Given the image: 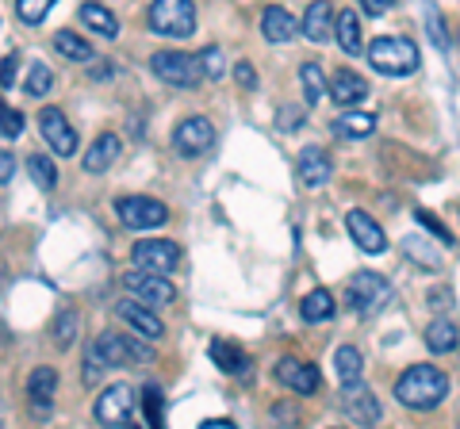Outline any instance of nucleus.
<instances>
[{"mask_svg":"<svg viewBox=\"0 0 460 429\" xmlns=\"http://www.w3.org/2000/svg\"><path fill=\"white\" fill-rule=\"evenodd\" d=\"M334 35H338V47L349 54V58H357L361 54V47H365V35H361V16H357L353 8H345L341 16H338V23H334Z\"/></svg>","mask_w":460,"mask_h":429,"instance_id":"4be33fe9","label":"nucleus"},{"mask_svg":"<svg viewBox=\"0 0 460 429\" xmlns=\"http://www.w3.org/2000/svg\"><path fill=\"white\" fill-rule=\"evenodd\" d=\"M330 31H334V8H330V0H314L304 16V35L311 42H326Z\"/></svg>","mask_w":460,"mask_h":429,"instance_id":"5701e85b","label":"nucleus"},{"mask_svg":"<svg viewBox=\"0 0 460 429\" xmlns=\"http://www.w3.org/2000/svg\"><path fill=\"white\" fill-rule=\"evenodd\" d=\"M39 131H42L47 146L58 157H74L77 153V131H74V123L66 119L62 108H42L39 111Z\"/></svg>","mask_w":460,"mask_h":429,"instance_id":"1a4fd4ad","label":"nucleus"},{"mask_svg":"<svg viewBox=\"0 0 460 429\" xmlns=\"http://www.w3.org/2000/svg\"><path fill=\"white\" fill-rule=\"evenodd\" d=\"M74 334H77V311H66V314H58V322H54V341L58 346H69L74 341Z\"/></svg>","mask_w":460,"mask_h":429,"instance_id":"e433bc0d","label":"nucleus"},{"mask_svg":"<svg viewBox=\"0 0 460 429\" xmlns=\"http://www.w3.org/2000/svg\"><path fill=\"white\" fill-rule=\"evenodd\" d=\"M16 74H20V54H8V58L0 62V89H12Z\"/></svg>","mask_w":460,"mask_h":429,"instance_id":"a19ab883","label":"nucleus"},{"mask_svg":"<svg viewBox=\"0 0 460 429\" xmlns=\"http://www.w3.org/2000/svg\"><path fill=\"white\" fill-rule=\"evenodd\" d=\"M0 131H4L8 138H20L23 135V116L16 108H8L4 100H0Z\"/></svg>","mask_w":460,"mask_h":429,"instance_id":"4c0bfd02","label":"nucleus"},{"mask_svg":"<svg viewBox=\"0 0 460 429\" xmlns=\"http://www.w3.org/2000/svg\"><path fill=\"white\" fill-rule=\"evenodd\" d=\"M150 66H154L157 81H165L169 89H196V84L204 81L199 58H192V54H184V50H157Z\"/></svg>","mask_w":460,"mask_h":429,"instance_id":"20e7f679","label":"nucleus"},{"mask_svg":"<svg viewBox=\"0 0 460 429\" xmlns=\"http://www.w3.org/2000/svg\"><path fill=\"white\" fill-rule=\"evenodd\" d=\"M196 58H199V69H204L208 81H219L226 74V62H223V50L219 47H208L204 54H196Z\"/></svg>","mask_w":460,"mask_h":429,"instance_id":"c9c22d12","label":"nucleus"},{"mask_svg":"<svg viewBox=\"0 0 460 429\" xmlns=\"http://www.w3.org/2000/svg\"><path fill=\"white\" fill-rule=\"evenodd\" d=\"M414 214H419V223H422V226H429V231L438 234V241H441L445 250H453V246H456V241H453V234L445 231V226H441V223H438V219H434V214H429V211H414Z\"/></svg>","mask_w":460,"mask_h":429,"instance_id":"ea45409f","label":"nucleus"},{"mask_svg":"<svg viewBox=\"0 0 460 429\" xmlns=\"http://www.w3.org/2000/svg\"><path fill=\"white\" fill-rule=\"evenodd\" d=\"M368 66L384 77H407L419 69V47L411 39H399V35H384L368 47Z\"/></svg>","mask_w":460,"mask_h":429,"instance_id":"f03ea898","label":"nucleus"},{"mask_svg":"<svg viewBox=\"0 0 460 429\" xmlns=\"http://www.w3.org/2000/svg\"><path fill=\"white\" fill-rule=\"evenodd\" d=\"M426 346H429V353H453L460 346V330L449 319H434L426 326Z\"/></svg>","mask_w":460,"mask_h":429,"instance_id":"cd10ccee","label":"nucleus"},{"mask_svg":"<svg viewBox=\"0 0 460 429\" xmlns=\"http://www.w3.org/2000/svg\"><path fill=\"white\" fill-rule=\"evenodd\" d=\"M345 231H349V238L357 241V250H365V253H384L387 250V238L380 231V223L372 219V214H365V211L345 214Z\"/></svg>","mask_w":460,"mask_h":429,"instance_id":"2eb2a0df","label":"nucleus"},{"mask_svg":"<svg viewBox=\"0 0 460 429\" xmlns=\"http://www.w3.org/2000/svg\"><path fill=\"white\" fill-rule=\"evenodd\" d=\"M142 407H146V422L150 425H162V391H157L154 383L142 391Z\"/></svg>","mask_w":460,"mask_h":429,"instance_id":"58836bf2","label":"nucleus"},{"mask_svg":"<svg viewBox=\"0 0 460 429\" xmlns=\"http://www.w3.org/2000/svg\"><path fill=\"white\" fill-rule=\"evenodd\" d=\"M277 380L284 383L288 391H296V395H314L323 388L319 368L307 364V361H299V356H280V361H277Z\"/></svg>","mask_w":460,"mask_h":429,"instance_id":"4468645a","label":"nucleus"},{"mask_svg":"<svg viewBox=\"0 0 460 429\" xmlns=\"http://www.w3.org/2000/svg\"><path fill=\"white\" fill-rule=\"evenodd\" d=\"M299 84H304V100H307V104H319L323 89H326L323 66L319 62H304V66H299Z\"/></svg>","mask_w":460,"mask_h":429,"instance_id":"7c9ffc66","label":"nucleus"},{"mask_svg":"<svg viewBox=\"0 0 460 429\" xmlns=\"http://www.w3.org/2000/svg\"><path fill=\"white\" fill-rule=\"evenodd\" d=\"M230 425H234L230 418H208V422H204V429H230Z\"/></svg>","mask_w":460,"mask_h":429,"instance_id":"49530a36","label":"nucleus"},{"mask_svg":"<svg viewBox=\"0 0 460 429\" xmlns=\"http://www.w3.org/2000/svg\"><path fill=\"white\" fill-rule=\"evenodd\" d=\"M115 214L127 231H154V226L169 223V207L154 196H123L115 199Z\"/></svg>","mask_w":460,"mask_h":429,"instance_id":"423d86ee","label":"nucleus"},{"mask_svg":"<svg viewBox=\"0 0 460 429\" xmlns=\"http://www.w3.org/2000/svg\"><path fill=\"white\" fill-rule=\"evenodd\" d=\"M234 77H238L242 89H257V74H253L250 62H238V66H234Z\"/></svg>","mask_w":460,"mask_h":429,"instance_id":"79ce46f5","label":"nucleus"},{"mask_svg":"<svg viewBox=\"0 0 460 429\" xmlns=\"http://www.w3.org/2000/svg\"><path fill=\"white\" fill-rule=\"evenodd\" d=\"M123 288L138 295L146 307H169L177 299V288L162 276V273H146V268L135 265V273H123Z\"/></svg>","mask_w":460,"mask_h":429,"instance_id":"6e6552de","label":"nucleus"},{"mask_svg":"<svg viewBox=\"0 0 460 429\" xmlns=\"http://www.w3.org/2000/svg\"><path fill=\"white\" fill-rule=\"evenodd\" d=\"M456 42H460V27H456Z\"/></svg>","mask_w":460,"mask_h":429,"instance_id":"09e8293b","label":"nucleus"},{"mask_svg":"<svg viewBox=\"0 0 460 429\" xmlns=\"http://www.w3.org/2000/svg\"><path fill=\"white\" fill-rule=\"evenodd\" d=\"M449 395V376L434 364H414L395 380V398L407 410H434Z\"/></svg>","mask_w":460,"mask_h":429,"instance_id":"f257e3e1","label":"nucleus"},{"mask_svg":"<svg viewBox=\"0 0 460 429\" xmlns=\"http://www.w3.org/2000/svg\"><path fill=\"white\" fill-rule=\"evenodd\" d=\"M392 4H395V0H361V8L368 12V16H384Z\"/></svg>","mask_w":460,"mask_h":429,"instance_id":"c03bdc74","label":"nucleus"},{"mask_svg":"<svg viewBox=\"0 0 460 429\" xmlns=\"http://www.w3.org/2000/svg\"><path fill=\"white\" fill-rule=\"evenodd\" d=\"M426 31H429V39H434V47H438V50L449 47V31H445V20H441V12H438L434 0L426 4Z\"/></svg>","mask_w":460,"mask_h":429,"instance_id":"f704fd0d","label":"nucleus"},{"mask_svg":"<svg viewBox=\"0 0 460 429\" xmlns=\"http://www.w3.org/2000/svg\"><path fill=\"white\" fill-rule=\"evenodd\" d=\"M12 173H16V157H12L8 150H0V184H8Z\"/></svg>","mask_w":460,"mask_h":429,"instance_id":"37998d69","label":"nucleus"},{"mask_svg":"<svg viewBox=\"0 0 460 429\" xmlns=\"http://www.w3.org/2000/svg\"><path fill=\"white\" fill-rule=\"evenodd\" d=\"M54 50L62 54V58H69V62H81V66L96 58L93 42H89V39H81L77 31H58V35H54Z\"/></svg>","mask_w":460,"mask_h":429,"instance_id":"b1692460","label":"nucleus"},{"mask_svg":"<svg viewBox=\"0 0 460 429\" xmlns=\"http://www.w3.org/2000/svg\"><path fill=\"white\" fill-rule=\"evenodd\" d=\"M119 150H123L119 135H100L93 142V150L84 153V173H108V169L119 162Z\"/></svg>","mask_w":460,"mask_h":429,"instance_id":"6ab92c4d","label":"nucleus"},{"mask_svg":"<svg viewBox=\"0 0 460 429\" xmlns=\"http://www.w3.org/2000/svg\"><path fill=\"white\" fill-rule=\"evenodd\" d=\"M27 173H31V180L39 184V188H47V192L58 188V169H54L50 157H42V153L27 157Z\"/></svg>","mask_w":460,"mask_h":429,"instance_id":"2f4dec72","label":"nucleus"},{"mask_svg":"<svg viewBox=\"0 0 460 429\" xmlns=\"http://www.w3.org/2000/svg\"><path fill=\"white\" fill-rule=\"evenodd\" d=\"M93 353L100 356L104 368H127V364H150L154 361V349H146L138 337H127V334H100Z\"/></svg>","mask_w":460,"mask_h":429,"instance_id":"39448f33","label":"nucleus"},{"mask_svg":"<svg viewBox=\"0 0 460 429\" xmlns=\"http://www.w3.org/2000/svg\"><path fill=\"white\" fill-rule=\"evenodd\" d=\"M81 23L89 27V31L104 35V39H115V35H119V20H115L104 4H93V0H89V4H81Z\"/></svg>","mask_w":460,"mask_h":429,"instance_id":"bb28decb","label":"nucleus"},{"mask_svg":"<svg viewBox=\"0 0 460 429\" xmlns=\"http://www.w3.org/2000/svg\"><path fill=\"white\" fill-rule=\"evenodd\" d=\"M296 16L288 8H280V4H269L265 12H261V35L269 39V42H288L296 35Z\"/></svg>","mask_w":460,"mask_h":429,"instance_id":"412c9836","label":"nucleus"},{"mask_svg":"<svg viewBox=\"0 0 460 429\" xmlns=\"http://www.w3.org/2000/svg\"><path fill=\"white\" fill-rule=\"evenodd\" d=\"M341 414L353 425H376L380 422V403L361 380H353V383H345V391H341Z\"/></svg>","mask_w":460,"mask_h":429,"instance_id":"ddd939ff","label":"nucleus"},{"mask_svg":"<svg viewBox=\"0 0 460 429\" xmlns=\"http://www.w3.org/2000/svg\"><path fill=\"white\" fill-rule=\"evenodd\" d=\"M150 31L189 39L196 31V4L192 0H150Z\"/></svg>","mask_w":460,"mask_h":429,"instance_id":"7ed1b4c3","label":"nucleus"},{"mask_svg":"<svg viewBox=\"0 0 460 429\" xmlns=\"http://www.w3.org/2000/svg\"><path fill=\"white\" fill-rule=\"evenodd\" d=\"M334 368H338V380H341V383L361 380V372H365V356H361V349L341 346V349L334 353Z\"/></svg>","mask_w":460,"mask_h":429,"instance_id":"c756f323","label":"nucleus"},{"mask_svg":"<svg viewBox=\"0 0 460 429\" xmlns=\"http://www.w3.org/2000/svg\"><path fill=\"white\" fill-rule=\"evenodd\" d=\"M365 96H368V81L361 74H353V69H338L334 81H330V100L341 104V108L361 104Z\"/></svg>","mask_w":460,"mask_h":429,"instance_id":"a211bd4d","label":"nucleus"},{"mask_svg":"<svg viewBox=\"0 0 460 429\" xmlns=\"http://www.w3.org/2000/svg\"><path fill=\"white\" fill-rule=\"evenodd\" d=\"M280 127H284V131H296V127H299V111H292V116H288V111H284Z\"/></svg>","mask_w":460,"mask_h":429,"instance_id":"a18cd8bd","label":"nucleus"},{"mask_svg":"<svg viewBox=\"0 0 460 429\" xmlns=\"http://www.w3.org/2000/svg\"><path fill=\"white\" fill-rule=\"evenodd\" d=\"M54 4H58V0H16V16L23 23H42Z\"/></svg>","mask_w":460,"mask_h":429,"instance_id":"72a5a7b5","label":"nucleus"},{"mask_svg":"<svg viewBox=\"0 0 460 429\" xmlns=\"http://www.w3.org/2000/svg\"><path fill=\"white\" fill-rule=\"evenodd\" d=\"M299 314H304V322H330L338 314V303L326 288H314L304 303H299Z\"/></svg>","mask_w":460,"mask_h":429,"instance_id":"393cba45","label":"nucleus"},{"mask_svg":"<svg viewBox=\"0 0 460 429\" xmlns=\"http://www.w3.org/2000/svg\"><path fill=\"white\" fill-rule=\"evenodd\" d=\"M115 314H119V319H123L127 326H131L135 334L150 337V341H157V337L165 334L162 319H157V314H154V307H146V303H142V299H138V303H135V299H123V303L115 307Z\"/></svg>","mask_w":460,"mask_h":429,"instance_id":"f3484780","label":"nucleus"},{"mask_svg":"<svg viewBox=\"0 0 460 429\" xmlns=\"http://www.w3.org/2000/svg\"><path fill=\"white\" fill-rule=\"evenodd\" d=\"M345 299H349L353 314H361V319H372L376 311L387 307V299H392V284L376 273H357L349 280V288H345Z\"/></svg>","mask_w":460,"mask_h":429,"instance_id":"0eeeda50","label":"nucleus"},{"mask_svg":"<svg viewBox=\"0 0 460 429\" xmlns=\"http://www.w3.org/2000/svg\"><path fill=\"white\" fill-rule=\"evenodd\" d=\"M296 173H299V180H304L307 188H323V184L334 177V162L326 157V150L304 146V150H299V157H296Z\"/></svg>","mask_w":460,"mask_h":429,"instance_id":"dca6fc26","label":"nucleus"},{"mask_svg":"<svg viewBox=\"0 0 460 429\" xmlns=\"http://www.w3.org/2000/svg\"><path fill=\"white\" fill-rule=\"evenodd\" d=\"M93 414L100 425H127L135 414V391L127 388V383H111V388H104V395L96 398Z\"/></svg>","mask_w":460,"mask_h":429,"instance_id":"f8f14e48","label":"nucleus"},{"mask_svg":"<svg viewBox=\"0 0 460 429\" xmlns=\"http://www.w3.org/2000/svg\"><path fill=\"white\" fill-rule=\"evenodd\" d=\"M54 388H58V372L54 368H35L31 372V380H27V395H31V407H35V414L42 418V414H50V395H54Z\"/></svg>","mask_w":460,"mask_h":429,"instance_id":"aec40b11","label":"nucleus"},{"mask_svg":"<svg viewBox=\"0 0 460 429\" xmlns=\"http://www.w3.org/2000/svg\"><path fill=\"white\" fill-rule=\"evenodd\" d=\"M211 361L223 372H230V376H242V372L250 368V356L242 353L234 341H211Z\"/></svg>","mask_w":460,"mask_h":429,"instance_id":"a878e982","label":"nucleus"},{"mask_svg":"<svg viewBox=\"0 0 460 429\" xmlns=\"http://www.w3.org/2000/svg\"><path fill=\"white\" fill-rule=\"evenodd\" d=\"M50 84H54V74L47 69V62H35V66H31V74H27V81H23V92L39 100V96H47V92H50Z\"/></svg>","mask_w":460,"mask_h":429,"instance_id":"473e14b6","label":"nucleus"},{"mask_svg":"<svg viewBox=\"0 0 460 429\" xmlns=\"http://www.w3.org/2000/svg\"><path fill=\"white\" fill-rule=\"evenodd\" d=\"M131 261L138 268H146V273H172L181 261V250H177V241H169V238H150V241H135V250H131Z\"/></svg>","mask_w":460,"mask_h":429,"instance_id":"9b49d317","label":"nucleus"},{"mask_svg":"<svg viewBox=\"0 0 460 429\" xmlns=\"http://www.w3.org/2000/svg\"><path fill=\"white\" fill-rule=\"evenodd\" d=\"M211 146H215V127L204 116L181 119L177 131H172V150H177L181 157H199V153H208Z\"/></svg>","mask_w":460,"mask_h":429,"instance_id":"9d476101","label":"nucleus"},{"mask_svg":"<svg viewBox=\"0 0 460 429\" xmlns=\"http://www.w3.org/2000/svg\"><path fill=\"white\" fill-rule=\"evenodd\" d=\"M334 131L341 138H368L376 131V116H368V111H345V116L334 123Z\"/></svg>","mask_w":460,"mask_h":429,"instance_id":"c85d7f7f","label":"nucleus"},{"mask_svg":"<svg viewBox=\"0 0 460 429\" xmlns=\"http://www.w3.org/2000/svg\"><path fill=\"white\" fill-rule=\"evenodd\" d=\"M429 299H434V307H449V292H434V295H429Z\"/></svg>","mask_w":460,"mask_h":429,"instance_id":"de8ad7c7","label":"nucleus"}]
</instances>
